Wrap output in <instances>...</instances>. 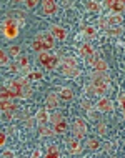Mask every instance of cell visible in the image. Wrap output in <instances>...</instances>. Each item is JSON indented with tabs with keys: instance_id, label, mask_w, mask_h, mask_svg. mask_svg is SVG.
<instances>
[{
	"instance_id": "6da1fadb",
	"label": "cell",
	"mask_w": 125,
	"mask_h": 158,
	"mask_svg": "<svg viewBox=\"0 0 125 158\" xmlns=\"http://www.w3.org/2000/svg\"><path fill=\"white\" fill-rule=\"evenodd\" d=\"M19 23L14 17H5V20L2 22V35L7 38V40H14L19 35Z\"/></svg>"
},
{
	"instance_id": "7a4b0ae2",
	"label": "cell",
	"mask_w": 125,
	"mask_h": 158,
	"mask_svg": "<svg viewBox=\"0 0 125 158\" xmlns=\"http://www.w3.org/2000/svg\"><path fill=\"white\" fill-rule=\"evenodd\" d=\"M92 78V85L93 87H100V88H109L110 87V77L105 73V72H92L90 75Z\"/></svg>"
},
{
	"instance_id": "3957f363",
	"label": "cell",
	"mask_w": 125,
	"mask_h": 158,
	"mask_svg": "<svg viewBox=\"0 0 125 158\" xmlns=\"http://www.w3.org/2000/svg\"><path fill=\"white\" fill-rule=\"evenodd\" d=\"M72 131H74V136L82 140L85 135H87V123L82 120V118H77V120L74 122V125H72Z\"/></svg>"
},
{
	"instance_id": "277c9868",
	"label": "cell",
	"mask_w": 125,
	"mask_h": 158,
	"mask_svg": "<svg viewBox=\"0 0 125 158\" xmlns=\"http://www.w3.org/2000/svg\"><path fill=\"white\" fill-rule=\"evenodd\" d=\"M95 108H97V110H98V112H100V113H107V112H112V110H114V102H112L110 98L103 97V98H100V100L97 102Z\"/></svg>"
},
{
	"instance_id": "5b68a950",
	"label": "cell",
	"mask_w": 125,
	"mask_h": 158,
	"mask_svg": "<svg viewBox=\"0 0 125 158\" xmlns=\"http://www.w3.org/2000/svg\"><path fill=\"white\" fill-rule=\"evenodd\" d=\"M49 32L55 37V40H65V38H67V30L63 27H60V25L52 23L49 27Z\"/></svg>"
},
{
	"instance_id": "8992f818",
	"label": "cell",
	"mask_w": 125,
	"mask_h": 158,
	"mask_svg": "<svg viewBox=\"0 0 125 158\" xmlns=\"http://www.w3.org/2000/svg\"><path fill=\"white\" fill-rule=\"evenodd\" d=\"M42 12L44 15H54L57 12V0H42Z\"/></svg>"
},
{
	"instance_id": "52a82bcc",
	"label": "cell",
	"mask_w": 125,
	"mask_h": 158,
	"mask_svg": "<svg viewBox=\"0 0 125 158\" xmlns=\"http://www.w3.org/2000/svg\"><path fill=\"white\" fill-rule=\"evenodd\" d=\"M67 147H68V152L77 155V153L82 152V143H80V138H77V136H72V138L67 140Z\"/></svg>"
},
{
	"instance_id": "ba28073f",
	"label": "cell",
	"mask_w": 125,
	"mask_h": 158,
	"mask_svg": "<svg viewBox=\"0 0 125 158\" xmlns=\"http://www.w3.org/2000/svg\"><path fill=\"white\" fill-rule=\"evenodd\" d=\"M35 118H37V123H38V125H47V123L50 122L49 108H38L37 113H35Z\"/></svg>"
},
{
	"instance_id": "9c48e42d",
	"label": "cell",
	"mask_w": 125,
	"mask_h": 158,
	"mask_svg": "<svg viewBox=\"0 0 125 158\" xmlns=\"http://www.w3.org/2000/svg\"><path fill=\"white\" fill-rule=\"evenodd\" d=\"M42 35H44V33H37L35 38L32 40V44H30L32 50H33V52H37V53L45 50V44H44V40H42Z\"/></svg>"
},
{
	"instance_id": "30bf717a",
	"label": "cell",
	"mask_w": 125,
	"mask_h": 158,
	"mask_svg": "<svg viewBox=\"0 0 125 158\" xmlns=\"http://www.w3.org/2000/svg\"><path fill=\"white\" fill-rule=\"evenodd\" d=\"M45 105H47V108H52V110L57 108L58 106V95L57 93L50 92L49 95H47V98H45Z\"/></svg>"
},
{
	"instance_id": "8fae6325",
	"label": "cell",
	"mask_w": 125,
	"mask_h": 158,
	"mask_svg": "<svg viewBox=\"0 0 125 158\" xmlns=\"http://www.w3.org/2000/svg\"><path fill=\"white\" fill-rule=\"evenodd\" d=\"M85 7H87V10L92 12V14H98V12L102 10L100 2H97V0H85Z\"/></svg>"
},
{
	"instance_id": "7c38bea8",
	"label": "cell",
	"mask_w": 125,
	"mask_h": 158,
	"mask_svg": "<svg viewBox=\"0 0 125 158\" xmlns=\"http://www.w3.org/2000/svg\"><path fill=\"white\" fill-rule=\"evenodd\" d=\"M42 40H44V44H45V50H50V48H54L55 47V37L52 35V33H44L42 35Z\"/></svg>"
},
{
	"instance_id": "4fadbf2b",
	"label": "cell",
	"mask_w": 125,
	"mask_h": 158,
	"mask_svg": "<svg viewBox=\"0 0 125 158\" xmlns=\"http://www.w3.org/2000/svg\"><path fill=\"white\" fill-rule=\"evenodd\" d=\"M14 98H10V100H0V108H2V112H15V103L14 102Z\"/></svg>"
},
{
	"instance_id": "5bb4252c",
	"label": "cell",
	"mask_w": 125,
	"mask_h": 158,
	"mask_svg": "<svg viewBox=\"0 0 125 158\" xmlns=\"http://www.w3.org/2000/svg\"><path fill=\"white\" fill-rule=\"evenodd\" d=\"M58 97L62 98L63 102H70L72 98H74V92H72V88H68V87H63V88H60V92H58Z\"/></svg>"
},
{
	"instance_id": "9a60e30c",
	"label": "cell",
	"mask_w": 125,
	"mask_h": 158,
	"mask_svg": "<svg viewBox=\"0 0 125 158\" xmlns=\"http://www.w3.org/2000/svg\"><path fill=\"white\" fill-rule=\"evenodd\" d=\"M92 65H93V70L95 72H107L109 70V63L103 60V58H97Z\"/></svg>"
},
{
	"instance_id": "2e32d148",
	"label": "cell",
	"mask_w": 125,
	"mask_h": 158,
	"mask_svg": "<svg viewBox=\"0 0 125 158\" xmlns=\"http://www.w3.org/2000/svg\"><path fill=\"white\" fill-rule=\"evenodd\" d=\"M123 23V17L122 14H112L109 17V25L110 27H119V25Z\"/></svg>"
},
{
	"instance_id": "e0dca14e",
	"label": "cell",
	"mask_w": 125,
	"mask_h": 158,
	"mask_svg": "<svg viewBox=\"0 0 125 158\" xmlns=\"http://www.w3.org/2000/svg\"><path fill=\"white\" fill-rule=\"evenodd\" d=\"M67 128H68V125H67L65 120H60L57 123H54V130H55V133H58V135H63L67 131Z\"/></svg>"
},
{
	"instance_id": "ac0fdd59",
	"label": "cell",
	"mask_w": 125,
	"mask_h": 158,
	"mask_svg": "<svg viewBox=\"0 0 125 158\" xmlns=\"http://www.w3.org/2000/svg\"><path fill=\"white\" fill-rule=\"evenodd\" d=\"M80 55L84 58H88V57H92L93 55V48H92V45L90 44H84L80 47Z\"/></svg>"
},
{
	"instance_id": "d6986e66",
	"label": "cell",
	"mask_w": 125,
	"mask_h": 158,
	"mask_svg": "<svg viewBox=\"0 0 125 158\" xmlns=\"http://www.w3.org/2000/svg\"><path fill=\"white\" fill-rule=\"evenodd\" d=\"M62 72H63V75H67V77H77L80 73V70L77 67H67V65H62Z\"/></svg>"
},
{
	"instance_id": "ffe728a7",
	"label": "cell",
	"mask_w": 125,
	"mask_h": 158,
	"mask_svg": "<svg viewBox=\"0 0 125 158\" xmlns=\"http://www.w3.org/2000/svg\"><path fill=\"white\" fill-rule=\"evenodd\" d=\"M49 60H50V53H47V50H44V52H38V53H37V62H38V63H42L44 67H47Z\"/></svg>"
},
{
	"instance_id": "44dd1931",
	"label": "cell",
	"mask_w": 125,
	"mask_h": 158,
	"mask_svg": "<svg viewBox=\"0 0 125 158\" xmlns=\"http://www.w3.org/2000/svg\"><path fill=\"white\" fill-rule=\"evenodd\" d=\"M123 10H125V3L114 0V3H112V7H110V12H112V14H122Z\"/></svg>"
},
{
	"instance_id": "7402d4cb",
	"label": "cell",
	"mask_w": 125,
	"mask_h": 158,
	"mask_svg": "<svg viewBox=\"0 0 125 158\" xmlns=\"http://www.w3.org/2000/svg\"><path fill=\"white\" fill-rule=\"evenodd\" d=\"M82 33L87 38H93V37H97V28L92 27V25H87V27L82 28Z\"/></svg>"
},
{
	"instance_id": "603a6c76",
	"label": "cell",
	"mask_w": 125,
	"mask_h": 158,
	"mask_svg": "<svg viewBox=\"0 0 125 158\" xmlns=\"http://www.w3.org/2000/svg\"><path fill=\"white\" fill-rule=\"evenodd\" d=\"M58 62H60V57H58V55H50V60H49V63H47L45 68H49V70H54V68L58 67Z\"/></svg>"
},
{
	"instance_id": "cb8c5ba5",
	"label": "cell",
	"mask_w": 125,
	"mask_h": 158,
	"mask_svg": "<svg viewBox=\"0 0 125 158\" xmlns=\"http://www.w3.org/2000/svg\"><path fill=\"white\" fill-rule=\"evenodd\" d=\"M7 52H8V55H10V57L19 58V57H20V52H22V48H20V45H10Z\"/></svg>"
},
{
	"instance_id": "d4e9b609",
	"label": "cell",
	"mask_w": 125,
	"mask_h": 158,
	"mask_svg": "<svg viewBox=\"0 0 125 158\" xmlns=\"http://www.w3.org/2000/svg\"><path fill=\"white\" fill-rule=\"evenodd\" d=\"M10 98H15L14 93L8 87H3L2 90H0V100H10Z\"/></svg>"
},
{
	"instance_id": "484cf974",
	"label": "cell",
	"mask_w": 125,
	"mask_h": 158,
	"mask_svg": "<svg viewBox=\"0 0 125 158\" xmlns=\"http://www.w3.org/2000/svg\"><path fill=\"white\" fill-rule=\"evenodd\" d=\"M38 133H40L42 136H54L55 135V130H54V128L45 127V125H40V128H38Z\"/></svg>"
},
{
	"instance_id": "4316f807",
	"label": "cell",
	"mask_w": 125,
	"mask_h": 158,
	"mask_svg": "<svg viewBox=\"0 0 125 158\" xmlns=\"http://www.w3.org/2000/svg\"><path fill=\"white\" fill-rule=\"evenodd\" d=\"M122 32H123V28H122V25H119V27H107V35H112V37H119V35H122Z\"/></svg>"
},
{
	"instance_id": "83f0119b",
	"label": "cell",
	"mask_w": 125,
	"mask_h": 158,
	"mask_svg": "<svg viewBox=\"0 0 125 158\" xmlns=\"http://www.w3.org/2000/svg\"><path fill=\"white\" fill-rule=\"evenodd\" d=\"M87 148H88V150H92V152H95V150L100 148V142H98L97 138H88L87 140Z\"/></svg>"
},
{
	"instance_id": "f1b7e54d",
	"label": "cell",
	"mask_w": 125,
	"mask_h": 158,
	"mask_svg": "<svg viewBox=\"0 0 125 158\" xmlns=\"http://www.w3.org/2000/svg\"><path fill=\"white\" fill-rule=\"evenodd\" d=\"M45 156H49V158H57V156H60V152H58V148L55 147V145H50L49 148H47V153H45Z\"/></svg>"
},
{
	"instance_id": "f546056e",
	"label": "cell",
	"mask_w": 125,
	"mask_h": 158,
	"mask_svg": "<svg viewBox=\"0 0 125 158\" xmlns=\"http://www.w3.org/2000/svg\"><path fill=\"white\" fill-rule=\"evenodd\" d=\"M32 93H33L32 87H30V85H25V87L22 88V93H20V98H30Z\"/></svg>"
},
{
	"instance_id": "4dcf8cb0",
	"label": "cell",
	"mask_w": 125,
	"mask_h": 158,
	"mask_svg": "<svg viewBox=\"0 0 125 158\" xmlns=\"http://www.w3.org/2000/svg\"><path fill=\"white\" fill-rule=\"evenodd\" d=\"M62 65H67V67H77V58L75 57H65L62 60Z\"/></svg>"
},
{
	"instance_id": "1f68e13d",
	"label": "cell",
	"mask_w": 125,
	"mask_h": 158,
	"mask_svg": "<svg viewBox=\"0 0 125 158\" xmlns=\"http://www.w3.org/2000/svg\"><path fill=\"white\" fill-rule=\"evenodd\" d=\"M60 120H63V115L55 110V112L50 115V122H52V125H54V123H57V122H60Z\"/></svg>"
},
{
	"instance_id": "d6a6232c",
	"label": "cell",
	"mask_w": 125,
	"mask_h": 158,
	"mask_svg": "<svg viewBox=\"0 0 125 158\" xmlns=\"http://www.w3.org/2000/svg\"><path fill=\"white\" fill-rule=\"evenodd\" d=\"M19 65H20V68H28V57L27 55H20L19 57Z\"/></svg>"
},
{
	"instance_id": "836d02e7",
	"label": "cell",
	"mask_w": 125,
	"mask_h": 158,
	"mask_svg": "<svg viewBox=\"0 0 125 158\" xmlns=\"http://www.w3.org/2000/svg\"><path fill=\"white\" fill-rule=\"evenodd\" d=\"M8 52H5V50H0V63L2 65H8Z\"/></svg>"
},
{
	"instance_id": "e575fe53",
	"label": "cell",
	"mask_w": 125,
	"mask_h": 158,
	"mask_svg": "<svg viewBox=\"0 0 125 158\" xmlns=\"http://www.w3.org/2000/svg\"><path fill=\"white\" fill-rule=\"evenodd\" d=\"M40 2H42V0H24V5L27 8H35Z\"/></svg>"
},
{
	"instance_id": "d590c367",
	"label": "cell",
	"mask_w": 125,
	"mask_h": 158,
	"mask_svg": "<svg viewBox=\"0 0 125 158\" xmlns=\"http://www.w3.org/2000/svg\"><path fill=\"white\" fill-rule=\"evenodd\" d=\"M88 118H90V120H98V118H100V112H98L97 108H95V110L90 108V110H88Z\"/></svg>"
},
{
	"instance_id": "8d00e7d4",
	"label": "cell",
	"mask_w": 125,
	"mask_h": 158,
	"mask_svg": "<svg viewBox=\"0 0 125 158\" xmlns=\"http://www.w3.org/2000/svg\"><path fill=\"white\" fill-rule=\"evenodd\" d=\"M97 131H98V135H105L107 133V125L103 122H98L97 123Z\"/></svg>"
},
{
	"instance_id": "74e56055",
	"label": "cell",
	"mask_w": 125,
	"mask_h": 158,
	"mask_svg": "<svg viewBox=\"0 0 125 158\" xmlns=\"http://www.w3.org/2000/svg\"><path fill=\"white\" fill-rule=\"evenodd\" d=\"M35 123H37V118L35 117H28L27 118V120H25V127H27V128H33V127H35Z\"/></svg>"
},
{
	"instance_id": "f35d334b",
	"label": "cell",
	"mask_w": 125,
	"mask_h": 158,
	"mask_svg": "<svg viewBox=\"0 0 125 158\" xmlns=\"http://www.w3.org/2000/svg\"><path fill=\"white\" fill-rule=\"evenodd\" d=\"M42 78V73L40 72H30L28 73V80L32 82V80H40Z\"/></svg>"
},
{
	"instance_id": "ab89813d",
	"label": "cell",
	"mask_w": 125,
	"mask_h": 158,
	"mask_svg": "<svg viewBox=\"0 0 125 158\" xmlns=\"http://www.w3.org/2000/svg\"><path fill=\"white\" fill-rule=\"evenodd\" d=\"M80 105H82V108H85V110H87V112H88L90 108H92V103H90V100H87V98H84Z\"/></svg>"
},
{
	"instance_id": "60d3db41",
	"label": "cell",
	"mask_w": 125,
	"mask_h": 158,
	"mask_svg": "<svg viewBox=\"0 0 125 158\" xmlns=\"http://www.w3.org/2000/svg\"><path fill=\"white\" fill-rule=\"evenodd\" d=\"M119 103H120L122 108H125V93H120L119 95Z\"/></svg>"
},
{
	"instance_id": "b9f144b4",
	"label": "cell",
	"mask_w": 125,
	"mask_h": 158,
	"mask_svg": "<svg viewBox=\"0 0 125 158\" xmlns=\"http://www.w3.org/2000/svg\"><path fill=\"white\" fill-rule=\"evenodd\" d=\"M5 142H7V133H5V131H2V133H0V145L3 147Z\"/></svg>"
},
{
	"instance_id": "7bdbcfd3",
	"label": "cell",
	"mask_w": 125,
	"mask_h": 158,
	"mask_svg": "<svg viewBox=\"0 0 125 158\" xmlns=\"http://www.w3.org/2000/svg\"><path fill=\"white\" fill-rule=\"evenodd\" d=\"M102 2H103V7L110 10V7H112V3H114V0H102Z\"/></svg>"
},
{
	"instance_id": "ee69618b",
	"label": "cell",
	"mask_w": 125,
	"mask_h": 158,
	"mask_svg": "<svg viewBox=\"0 0 125 158\" xmlns=\"http://www.w3.org/2000/svg\"><path fill=\"white\" fill-rule=\"evenodd\" d=\"M2 156L3 158H10V156H14V152H10V150H5L2 153Z\"/></svg>"
},
{
	"instance_id": "f6af8a7d",
	"label": "cell",
	"mask_w": 125,
	"mask_h": 158,
	"mask_svg": "<svg viewBox=\"0 0 125 158\" xmlns=\"http://www.w3.org/2000/svg\"><path fill=\"white\" fill-rule=\"evenodd\" d=\"M98 25H100V27H107V25H109V19H100Z\"/></svg>"
},
{
	"instance_id": "bcb514c9",
	"label": "cell",
	"mask_w": 125,
	"mask_h": 158,
	"mask_svg": "<svg viewBox=\"0 0 125 158\" xmlns=\"http://www.w3.org/2000/svg\"><path fill=\"white\" fill-rule=\"evenodd\" d=\"M62 5L63 7H72L74 3H72V0H62Z\"/></svg>"
},
{
	"instance_id": "7dc6e473",
	"label": "cell",
	"mask_w": 125,
	"mask_h": 158,
	"mask_svg": "<svg viewBox=\"0 0 125 158\" xmlns=\"http://www.w3.org/2000/svg\"><path fill=\"white\" fill-rule=\"evenodd\" d=\"M40 155H42V153H40V152H38V150H35V152H33V153H32V156H40Z\"/></svg>"
},
{
	"instance_id": "c3c4849f",
	"label": "cell",
	"mask_w": 125,
	"mask_h": 158,
	"mask_svg": "<svg viewBox=\"0 0 125 158\" xmlns=\"http://www.w3.org/2000/svg\"><path fill=\"white\" fill-rule=\"evenodd\" d=\"M122 115H123V120H125V108H123V113Z\"/></svg>"
},
{
	"instance_id": "681fc988",
	"label": "cell",
	"mask_w": 125,
	"mask_h": 158,
	"mask_svg": "<svg viewBox=\"0 0 125 158\" xmlns=\"http://www.w3.org/2000/svg\"><path fill=\"white\" fill-rule=\"evenodd\" d=\"M14 2H24V0H14Z\"/></svg>"
}]
</instances>
